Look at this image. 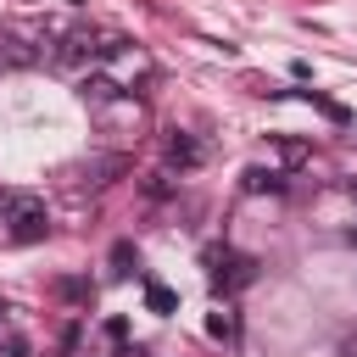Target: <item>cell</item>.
Here are the masks:
<instances>
[{
  "label": "cell",
  "instance_id": "6da1fadb",
  "mask_svg": "<svg viewBox=\"0 0 357 357\" xmlns=\"http://www.w3.org/2000/svg\"><path fill=\"white\" fill-rule=\"evenodd\" d=\"M0 223H6V234H11L17 245H33V240H45V234H50V212H45V201H39V195H28V190H11V195H6Z\"/></svg>",
  "mask_w": 357,
  "mask_h": 357
},
{
  "label": "cell",
  "instance_id": "7a4b0ae2",
  "mask_svg": "<svg viewBox=\"0 0 357 357\" xmlns=\"http://www.w3.org/2000/svg\"><path fill=\"white\" fill-rule=\"evenodd\" d=\"M206 268H212V290H218V296H234L240 284L257 279V262H251V257H240V251H218V245L206 251Z\"/></svg>",
  "mask_w": 357,
  "mask_h": 357
},
{
  "label": "cell",
  "instance_id": "3957f363",
  "mask_svg": "<svg viewBox=\"0 0 357 357\" xmlns=\"http://www.w3.org/2000/svg\"><path fill=\"white\" fill-rule=\"evenodd\" d=\"M162 156H167V167H178V173H190V167H201V139H190V134H167V145H162Z\"/></svg>",
  "mask_w": 357,
  "mask_h": 357
},
{
  "label": "cell",
  "instance_id": "277c9868",
  "mask_svg": "<svg viewBox=\"0 0 357 357\" xmlns=\"http://www.w3.org/2000/svg\"><path fill=\"white\" fill-rule=\"evenodd\" d=\"M240 190H245V195H279V190H284V173H279V167H245V173H240Z\"/></svg>",
  "mask_w": 357,
  "mask_h": 357
},
{
  "label": "cell",
  "instance_id": "5b68a950",
  "mask_svg": "<svg viewBox=\"0 0 357 357\" xmlns=\"http://www.w3.org/2000/svg\"><path fill=\"white\" fill-rule=\"evenodd\" d=\"M206 335H212V340H234V335H240V318H234V307H218V312H206Z\"/></svg>",
  "mask_w": 357,
  "mask_h": 357
},
{
  "label": "cell",
  "instance_id": "8992f818",
  "mask_svg": "<svg viewBox=\"0 0 357 357\" xmlns=\"http://www.w3.org/2000/svg\"><path fill=\"white\" fill-rule=\"evenodd\" d=\"M22 61H39V50H28L17 33H0V67H22Z\"/></svg>",
  "mask_w": 357,
  "mask_h": 357
},
{
  "label": "cell",
  "instance_id": "52a82bcc",
  "mask_svg": "<svg viewBox=\"0 0 357 357\" xmlns=\"http://www.w3.org/2000/svg\"><path fill=\"white\" fill-rule=\"evenodd\" d=\"M145 307H151V312H162V318H167V312H173V307H178V296H173V290H167V284H145Z\"/></svg>",
  "mask_w": 357,
  "mask_h": 357
},
{
  "label": "cell",
  "instance_id": "ba28073f",
  "mask_svg": "<svg viewBox=\"0 0 357 357\" xmlns=\"http://www.w3.org/2000/svg\"><path fill=\"white\" fill-rule=\"evenodd\" d=\"M78 95H84V100H112V95H117V84H112L106 73H95V78H84V89H78Z\"/></svg>",
  "mask_w": 357,
  "mask_h": 357
},
{
  "label": "cell",
  "instance_id": "9c48e42d",
  "mask_svg": "<svg viewBox=\"0 0 357 357\" xmlns=\"http://www.w3.org/2000/svg\"><path fill=\"white\" fill-rule=\"evenodd\" d=\"M0 346H6L11 357H28V346H22V340L11 335V324H6V307H0Z\"/></svg>",
  "mask_w": 357,
  "mask_h": 357
},
{
  "label": "cell",
  "instance_id": "30bf717a",
  "mask_svg": "<svg viewBox=\"0 0 357 357\" xmlns=\"http://www.w3.org/2000/svg\"><path fill=\"white\" fill-rule=\"evenodd\" d=\"M112 262H117V273H128V262H134V245H128V240H123V245H117V251H112Z\"/></svg>",
  "mask_w": 357,
  "mask_h": 357
},
{
  "label": "cell",
  "instance_id": "8fae6325",
  "mask_svg": "<svg viewBox=\"0 0 357 357\" xmlns=\"http://www.w3.org/2000/svg\"><path fill=\"white\" fill-rule=\"evenodd\" d=\"M279 151H284V162H301L307 156V145H296V139H279Z\"/></svg>",
  "mask_w": 357,
  "mask_h": 357
},
{
  "label": "cell",
  "instance_id": "7c38bea8",
  "mask_svg": "<svg viewBox=\"0 0 357 357\" xmlns=\"http://www.w3.org/2000/svg\"><path fill=\"white\" fill-rule=\"evenodd\" d=\"M351 245H357V223H351Z\"/></svg>",
  "mask_w": 357,
  "mask_h": 357
}]
</instances>
